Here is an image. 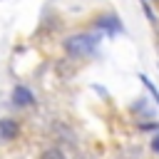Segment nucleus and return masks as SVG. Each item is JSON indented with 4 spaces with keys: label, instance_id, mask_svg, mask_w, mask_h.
Returning a JSON list of instances; mask_svg holds the SVG:
<instances>
[{
    "label": "nucleus",
    "instance_id": "obj_1",
    "mask_svg": "<svg viewBox=\"0 0 159 159\" xmlns=\"http://www.w3.org/2000/svg\"><path fill=\"white\" fill-rule=\"evenodd\" d=\"M97 42H99L97 35L82 32V35L67 37V40H65V50H67L70 55H75V57H84V55H92V52L97 50Z\"/></svg>",
    "mask_w": 159,
    "mask_h": 159
},
{
    "label": "nucleus",
    "instance_id": "obj_2",
    "mask_svg": "<svg viewBox=\"0 0 159 159\" xmlns=\"http://www.w3.org/2000/svg\"><path fill=\"white\" fill-rule=\"evenodd\" d=\"M94 25H97L99 30H104L107 35H117V32H122V30H124L117 15H102V17H97V22H94Z\"/></svg>",
    "mask_w": 159,
    "mask_h": 159
},
{
    "label": "nucleus",
    "instance_id": "obj_3",
    "mask_svg": "<svg viewBox=\"0 0 159 159\" xmlns=\"http://www.w3.org/2000/svg\"><path fill=\"white\" fill-rule=\"evenodd\" d=\"M12 102H15L17 107H27V104H32V102H35V94H32L27 87L17 84V87L12 89Z\"/></svg>",
    "mask_w": 159,
    "mask_h": 159
},
{
    "label": "nucleus",
    "instance_id": "obj_4",
    "mask_svg": "<svg viewBox=\"0 0 159 159\" xmlns=\"http://www.w3.org/2000/svg\"><path fill=\"white\" fill-rule=\"evenodd\" d=\"M17 132H20V127H17V122H15V119H0V139H2V142L15 139V137H17Z\"/></svg>",
    "mask_w": 159,
    "mask_h": 159
},
{
    "label": "nucleus",
    "instance_id": "obj_5",
    "mask_svg": "<svg viewBox=\"0 0 159 159\" xmlns=\"http://www.w3.org/2000/svg\"><path fill=\"white\" fill-rule=\"evenodd\" d=\"M139 80H142V84H144V87H147V89H149V94H152V97H154V102H157V104H159V89H157V87H154V84H152V80H149V77H147V75H139Z\"/></svg>",
    "mask_w": 159,
    "mask_h": 159
},
{
    "label": "nucleus",
    "instance_id": "obj_6",
    "mask_svg": "<svg viewBox=\"0 0 159 159\" xmlns=\"http://www.w3.org/2000/svg\"><path fill=\"white\" fill-rule=\"evenodd\" d=\"M40 159H65V154H62L57 147H50V149H45V152L40 154Z\"/></svg>",
    "mask_w": 159,
    "mask_h": 159
},
{
    "label": "nucleus",
    "instance_id": "obj_7",
    "mask_svg": "<svg viewBox=\"0 0 159 159\" xmlns=\"http://www.w3.org/2000/svg\"><path fill=\"white\" fill-rule=\"evenodd\" d=\"M142 7H144V12H147L149 22H152V25H157V15H154V10L149 7V2H147V0H142Z\"/></svg>",
    "mask_w": 159,
    "mask_h": 159
},
{
    "label": "nucleus",
    "instance_id": "obj_8",
    "mask_svg": "<svg viewBox=\"0 0 159 159\" xmlns=\"http://www.w3.org/2000/svg\"><path fill=\"white\" fill-rule=\"evenodd\" d=\"M152 152H157V154H159V132L152 137Z\"/></svg>",
    "mask_w": 159,
    "mask_h": 159
}]
</instances>
